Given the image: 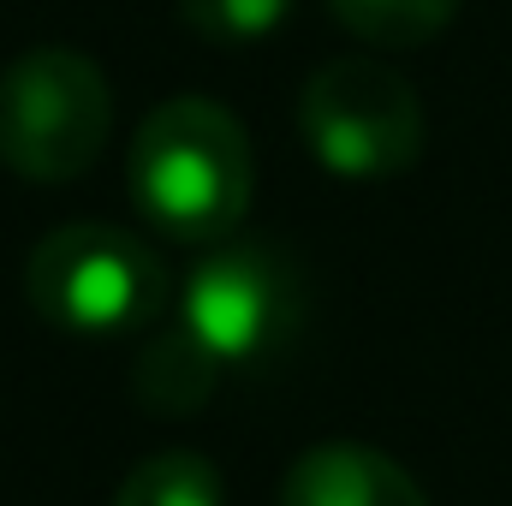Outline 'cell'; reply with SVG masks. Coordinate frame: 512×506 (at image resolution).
Returning <instances> with one entry per match:
<instances>
[{
    "label": "cell",
    "instance_id": "obj_1",
    "mask_svg": "<svg viewBox=\"0 0 512 506\" xmlns=\"http://www.w3.org/2000/svg\"><path fill=\"white\" fill-rule=\"evenodd\" d=\"M304 310V280L292 256L256 239H221L185 274L173 298V322L137 346L131 399L149 417H191L203 411L227 370L268 364Z\"/></svg>",
    "mask_w": 512,
    "mask_h": 506
},
{
    "label": "cell",
    "instance_id": "obj_2",
    "mask_svg": "<svg viewBox=\"0 0 512 506\" xmlns=\"http://www.w3.org/2000/svg\"><path fill=\"white\" fill-rule=\"evenodd\" d=\"M126 185L149 233L203 251L233 239L256 191L245 120L209 96L155 102L126 149Z\"/></svg>",
    "mask_w": 512,
    "mask_h": 506
},
{
    "label": "cell",
    "instance_id": "obj_3",
    "mask_svg": "<svg viewBox=\"0 0 512 506\" xmlns=\"http://www.w3.org/2000/svg\"><path fill=\"white\" fill-rule=\"evenodd\" d=\"M24 298L66 340H126L161 322L173 304V274L149 239L102 221H72L30 251Z\"/></svg>",
    "mask_w": 512,
    "mask_h": 506
},
{
    "label": "cell",
    "instance_id": "obj_4",
    "mask_svg": "<svg viewBox=\"0 0 512 506\" xmlns=\"http://www.w3.org/2000/svg\"><path fill=\"white\" fill-rule=\"evenodd\" d=\"M114 137V90L108 72L66 48L42 42L6 60L0 72V161L18 179L66 185L78 179Z\"/></svg>",
    "mask_w": 512,
    "mask_h": 506
},
{
    "label": "cell",
    "instance_id": "obj_5",
    "mask_svg": "<svg viewBox=\"0 0 512 506\" xmlns=\"http://www.w3.org/2000/svg\"><path fill=\"white\" fill-rule=\"evenodd\" d=\"M298 131L334 179H393L423 155V102L405 72L376 54H340L310 72Z\"/></svg>",
    "mask_w": 512,
    "mask_h": 506
},
{
    "label": "cell",
    "instance_id": "obj_6",
    "mask_svg": "<svg viewBox=\"0 0 512 506\" xmlns=\"http://www.w3.org/2000/svg\"><path fill=\"white\" fill-rule=\"evenodd\" d=\"M280 506H429L417 477L364 441H322L292 459Z\"/></svg>",
    "mask_w": 512,
    "mask_h": 506
},
{
    "label": "cell",
    "instance_id": "obj_7",
    "mask_svg": "<svg viewBox=\"0 0 512 506\" xmlns=\"http://www.w3.org/2000/svg\"><path fill=\"white\" fill-rule=\"evenodd\" d=\"M114 506H227V477L215 459L191 447H167L131 465Z\"/></svg>",
    "mask_w": 512,
    "mask_h": 506
},
{
    "label": "cell",
    "instance_id": "obj_8",
    "mask_svg": "<svg viewBox=\"0 0 512 506\" xmlns=\"http://www.w3.org/2000/svg\"><path fill=\"white\" fill-rule=\"evenodd\" d=\"M328 12L370 48H423L459 12V0H328Z\"/></svg>",
    "mask_w": 512,
    "mask_h": 506
},
{
    "label": "cell",
    "instance_id": "obj_9",
    "mask_svg": "<svg viewBox=\"0 0 512 506\" xmlns=\"http://www.w3.org/2000/svg\"><path fill=\"white\" fill-rule=\"evenodd\" d=\"M179 18L209 48H256L292 18V0H179Z\"/></svg>",
    "mask_w": 512,
    "mask_h": 506
}]
</instances>
